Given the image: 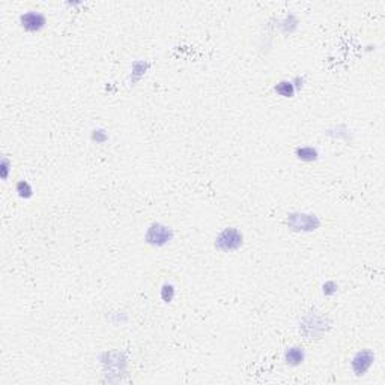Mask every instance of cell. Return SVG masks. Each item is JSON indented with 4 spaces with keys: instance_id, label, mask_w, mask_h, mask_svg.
Wrapping results in <instances>:
<instances>
[{
    "instance_id": "cell-1",
    "label": "cell",
    "mask_w": 385,
    "mask_h": 385,
    "mask_svg": "<svg viewBox=\"0 0 385 385\" xmlns=\"http://www.w3.org/2000/svg\"><path fill=\"white\" fill-rule=\"evenodd\" d=\"M242 244V235L235 229H226L217 239V247L221 250H236Z\"/></svg>"
},
{
    "instance_id": "cell-2",
    "label": "cell",
    "mask_w": 385,
    "mask_h": 385,
    "mask_svg": "<svg viewBox=\"0 0 385 385\" xmlns=\"http://www.w3.org/2000/svg\"><path fill=\"white\" fill-rule=\"evenodd\" d=\"M20 20H21V26L29 32H38L45 24L44 15L40 12H35V11H29V12L23 14Z\"/></svg>"
},
{
    "instance_id": "cell-3",
    "label": "cell",
    "mask_w": 385,
    "mask_h": 385,
    "mask_svg": "<svg viewBox=\"0 0 385 385\" xmlns=\"http://www.w3.org/2000/svg\"><path fill=\"white\" fill-rule=\"evenodd\" d=\"M169 239H170V230L167 227H161L160 224L152 226L148 232V241L151 244L161 246V244H166Z\"/></svg>"
},
{
    "instance_id": "cell-4",
    "label": "cell",
    "mask_w": 385,
    "mask_h": 385,
    "mask_svg": "<svg viewBox=\"0 0 385 385\" xmlns=\"http://www.w3.org/2000/svg\"><path fill=\"white\" fill-rule=\"evenodd\" d=\"M372 361H373V357H372L370 352H360V354H357V357L354 358L352 367H354V370L357 372V375H363V373L372 366Z\"/></svg>"
},
{
    "instance_id": "cell-5",
    "label": "cell",
    "mask_w": 385,
    "mask_h": 385,
    "mask_svg": "<svg viewBox=\"0 0 385 385\" xmlns=\"http://www.w3.org/2000/svg\"><path fill=\"white\" fill-rule=\"evenodd\" d=\"M304 360V352L301 351V347H291L286 352V363L291 366H298Z\"/></svg>"
},
{
    "instance_id": "cell-6",
    "label": "cell",
    "mask_w": 385,
    "mask_h": 385,
    "mask_svg": "<svg viewBox=\"0 0 385 385\" xmlns=\"http://www.w3.org/2000/svg\"><path fill=\"white\" fill-rule=\"evenodd\" d=\"M275 92H277L278 95H282V96L291 98V96L294 95V92H295L294 83H291V82H282V83H278V85L275 86Z\"/></svg>"
},
{
    "instance_id": "cell-7",
    "label": "cell",
    "mask_w": 385,
    "mask_h": 385,
    "mask_svg": "<svg viewBox=\"0 0 385 385\" xmlns=\"http://www.w3.org/2000/svg\"><path fill=\"white\" fill-rule=\"evenodd\" d=\"M316 155H318L316 149L308 148V146L298 149V157H299L301 160H305V161H311V160H314V158H316Z\"/></svg>"
},
{
    "instance_id": "cell-8",
    "label": "cell",
    "mask_w": 385,
    "mask_h": 385,
    "mask_svg": "<svg viewBox=\"0 0 385 385\" xmlns=\"http://www.w3.org/2000/svg\"><path fill=\"white\" fill-rule=\"evenodd\" d=\"M17 193H18L21 197L27 199V197L32 196V187H30L26 181H21V182H18V185H17Z\"/></svg>"
}]
</instances>
